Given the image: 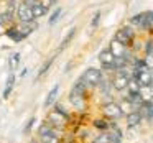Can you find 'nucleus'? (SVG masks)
I'll use <instances>...</instances> for the list:
<instances>
[{
	"mask_svg": "<svg viewBox=\"0 0 153 143\" xmlns=\"http://www.w3.org/2000/svg\"><path fill=\"white\" fill-rule=\"evenodd\" d=\"M13 20V10L8 8V10H4L0 13V23H10Z\"/></svg>",
	"mask_w": 153,
	"mask_h": 143,
	"instance_id": "26",
	"label": "nucleus"
},
{
	"mask_svg": "<svg viewBox=\"0 0 153 143\" xmlns=\"http://www.w3.org/2000/svg\"><path fill=\"white\" fill-rule=\"evenodd\" d=\"M20 59H22L20 53H13L10 56V59H8V67H10V73H13V71L20 66Z\"/></svg>",
	"mask_w": 153,
	"mask_h": 143,
	"instance_id": "20",
	"label": "nucleus"
},
{
	"mask_svg": "<svg viewBox=\"0 0 153 143\" xmlns=\"http://www.w3.org/2000/svg\"><path fill=\"white\" fill-rule=\"evenodd\" d=\"M92 128L96 130V133L109 132V120L104 119V117H97L92 120Z\"/></svg>",
	"mask_w": 153,
	"mask_h": 143,
	"instance_id": "12",
	"label": "nucleus"
},
{
	"mask_svg": "<svg viewBox=\"0 0 153 143\" xmlns=\"http://www.w3.org/2000/svg\"><path fill=\"white\" fill-rule=\"evenodd\" d=\"M145 56H153V44H152V40L146 41L145 44Z\"/></svg>",
	"mask_w": 153,
	"mask_h": 143,
	"instance_id": "29",
	"label": "nucleus"
},
{
	"mask_svg": "<svg viewBox=\"0 0 153 143\" xmlns=\"http://www.w3.org/2000/svg\"><path fill=\"white\" fill-rule=\"evenodd\" d=\"M71 90H73V92H76V94H79V96L87 97V90H89V87H87L81 79H77V81H76V84L73 86V89H71Z\"/></svg>",
	"mask_w": 153,
	"mask_h": 143,
	"instance_id": "17",
	"label": "nucleus"
},
{
	"mask_svg": "<svg viewBox=\"0 0 153 143\" xmlns=\"http://www.w3.org/2000/svg\"><path fill=\"white\" fill-rule=\"evenodd\" d=\"M31 13H33V18H41L45 13H46V7L36 4V5H33V7H31Z\"/></svg>",
	"mask_w": 153,
	"mask_h": 143,
	"instance_id": "25",
	"label": "nucleus"
},
{
	"mask_svg": "<svg viewBox=\"0 0 153 143\" xmlns=\"http://www.w3.org/2000/svg\"><path fill=\"white\" fill-rule=\"evenodd\" d=\"M89 143H109V133L107 132L96 133V135L89 140Z\"/></svg>",
	"mask_w": 153,
	"mask_h": 143,
	"instance_id": "23",
	"label": "nucleus"
},
{
	"mask_svg": "<svg viewBox=\"0 0 153 143\" xmlns=\"http://www.w3.org/2000/svg\"><path fill=\"white\" fill-rule=\"evenodd\" d=\"M61 143H79V142H77L76 138H73V140H68V138H63V140H61Z\"/></svg>",
	"mask_w": 153,
	"mask_h": 143,
	"instance_id": "32",
	"label": "nucleus"
},
{
	"mask_svg": "<svg viewBox=\"0 0 153 143\" xmlns=\"http://www.w3.org/2000/svg\"><path fill=\"white\" fill-rule=\"evenodd\" d=\"M79 79L82 81L89 89H94V87H97L100 84V81L104 79V73H102V69H99V67H89V69L84 71L82 76H81Z\"/></svg>",
	"mask_w": 153,
	"mask_h": 143,
	"instance_id": "2",
	"label": "nucleus"
},
{
	"mask_svg": "<svg viewBox=\"0 0 153 143\" xmlns=\"http://www.w3.org/2000/svg\"><path fill=\"white\" fill-rule=\"evenodd\" d=\"M45 122L50 123L51 127H54V128H61V130H64V128H66V125L69 123L66 119H64V117H61L59 113H56L53 109L48 112V117H46V120H45Z\"/></svg>",
	"mask_w": 153,
	"mask_h": 143,
	"instance_id": "7",
	"label": "nucleus"
},
{
	"mask_svg": "<svg viewBox=\"0 0 153 143\" xmlns=\"http://www.w3.org/2000/svg\"><path fill=\"white\" fill-rule=\"evenodd\" d=\"M51 107H53V110H54V112H56V113H59L61 117H64V119H66L68 122H71V120H73V115H71V112H69V110H68L66 107L63 105V104L54 102Z\"/></svg>",
	"mask_w": 153,
	"mask_h": 143,
	"instance_id": "15",
	"label": "nucleus"
},
{
	"mask_svg": "<svg viewBox=\"0 0 153 143\" xmlns=\"http://www.w3.org/2000/svg\"><path fill=\"white\" fill-rule=\"evenodd\" d=\"M74 35H76V28H71V30L68 31V35L64 36V40L61 41V44H59V48H58V51H63L64 48L69 46V43L73 41V38H74Z\"/></svg>",
	"mask_w": 153,
	"mask_h": 143,
	"instance_id": "18",
	"label": "nucleus"
},
{
	"mask_svg": "<svg viewBox=\"0 0 153 143\" xmlns=\"http://www.w3.org/2000/svg\"><path fill=\"white\" fill-rule=\"evenodd\" d=\"M28 143H40V140L36 138V136H33V138H30V142Z\"/></svg>",
	"mask_w": 153,
	"mask_h": 143,
	"instance_id": "33",
	"label": "nucleus"
},
{
	"mask_svg": "<svg viewBox=\"0 0 153 143\" xmlns=\"http://www.w3.org/2000/svg\"><path fill=\"white\" fill-rule=\"evenodd\" d=\"M54 59H56V54H54V56H51L50 59H46L45 61L43 64H41V67H40V71H38V76H36V81H40L41 77L45 76V74L48 73V71L51 69V66H53V63H54Z\"/></svg>",
	"mask_w": 153,
	"mask_h": 143,
	"instance_id": "16",
	"label": "nucleus"
},
{
	"mask_svg": "<svg viewBox=\"0 0 153 143\" xmlns=\"http://www.w3.org/2000/svg\"><path fill=\"white\" fill-rule=\"evenodd\" d=\"M133 38H135V33H133V30L130 27H122L120 30H117L115 36H114V40L119 41L120 44H123V46H130L133 41Z\"/></svg>",
	"mask_w": 153,
	"mask_h": 143,
	"instance_id": "4",
	"label": "nucleus"
},
{
	"mask_svg": "<svg viewBox=\"0 0 153 143\" xmlns=\"http://www.w3.org/2000/svg\"><path fill=\"white\" fill-rule=\"evenodd\" d=\"M58 94H59V84H54V86L50 89V92H48L46 99H45V109H48V107H51L54 102H56V99H58Z\"/></svg>",
	"mask_w": 153,
	"mask_h": 143,
	"instance_id": "14",
	"label": "nucleus"
},
{
	"mask_svg": "<svg viewBox=\"0 0 153 143\" xmlns=\"http://www.w3.org/2000/svg\"><path fill=\"white\" fill-rule=\"evenodd\" d=\"M128 67V66H127ZM127 67H122V69H117L115 71V76L110 79V86H112L114 90H117V92H122V90L127 89V82H128L130 79V73Z\"/></svg>",
	"mask_w": 153,
	"mask_h": 143,
	"instance_id": "3",
	"label": "nucleus"
},
{
	"mask_svg": "<svg viewBox=\"0 0 153 143\" xmlns=\"http://www.w3.org/2000/svg\"><path fill=\"white\" fill-rule=\"evenodd\" d=\"M99 63L100 66H102V69L105 71H114V54L110 53L109 48H104V50H100L99 53Z\"/></svg>",
	"mask_w": 153,
	"mask_h": 143,
	"instance_id": "8",
	"label": "nucleus"
},
{
	"mask_svg": "<svg viewBox=\"0 0 153 143\" xmlns=\"http://www.w3.org/2000/svg\"><path fill=\"white\" fill-rule=\"evenodd\" d=\"M132 23L137 25L138 28L143 30H152L153 27V13L152 12H145V13H138L132 18Z\"/></svg>",
	"mask_w": 153,
	"mask_h": 143,
	"instance_id": "5",
	"label": "nucleus"
},
{
	"mask_svg": "<svg viewBox=\"0 0 153 143\" xmlns=\"http://www.w3.org/2000/svg\"><path fill=\"white\" fill-rule=\"evenodd\" d=\"M102 117L107 120H110V122H120V120L123 119V113L122 110H120V105L117 100H109V102H105L102 105Z\"/></svg>",
	"mask_w": 153,
	"mask_h": 143,
	"instance_id": "1",
	"label": "nucleus"
},
{
	"mask_svg": "<svg viewBox=\"0 0 153 143\" xmlns=\"http://www.w3.org/2000/svg\"><path fill=\"white\" fill-rule=\"evenodd\" d=\"M61 13H63V10H61V8H58V10H54V13H53V15H51V17H50V23L53 25L54 21H56L58 18L61 17Z\"/></svg>",
	"mask_w": 153,
	"mask_h": 143,
	"instance_id": "30",
	"label": "nucleus"
},
{
	"mask_svg": "<svg viewBox=\"0 0 153 143\" xmlns=\"http://www.w3.org/2000/svg\"><path fill=\"white\" fill-rule=\"evenodd\" d=\"M119 105H120V110H122L123 115H127V113H130V112H133V110H137V107L133 105V104H130L128 100H125V99H123L122 102H119Z\"/></svg>",
	"mask_w": 153,
	"mask_h": 143,
	"instance_id": "24",
	"label": "nucleus"
},
{
	"mask_svg": "<svg viewBox=\"0 0 153 143\" xmlns=\"http://www.w3.org/2000/svg\"><path fill=\"white\" fill-rule=\"evenodd\" d=\"M123 120H125L127 130H135V128H138V127H142V123H143V117L138 110H133V112L123 115Z\"/></svg>",
	"mask_w": 153,
	"mask_h": 143,
	"instance_id": "6",
	"label": "nucleus"
},
{
	"mask_svg": "<svg viewBox=\"0 0 153 143\" xmlns=\"http://www.w3.org/2000/svg\"><path fill=\"white\" fill-rule=\"evenodd\" d=\"M15 79H17V76H15V73H10L7 77V82H5V89H4V94H2V99L7 100L8 97H10L12 90H13L15 87Z\"/></svg>",
	"mask_w": 153,
	"mask_h": 143,
	"instance_id": "13",
	"label": "nucleus"
},
{
	"mask_svg": "<svg viewBox=\"0 0 153 143\" xmlns=\"http://www.w3.org/2000/svg\"><path fill=\"white\" fill-rule=\"evenodd\" d=\"M69 104L73 105L74 110L81 112V110L86 109V97L79 96V94H76V92H73V90H71V92H69Z\"/></svg>",
	"mask_w": 153,
	"mask_h": 143,
	"instance_id": "11",
	"label": "nucleus"
},
{
	"mask_svg": "<svg viewBox=\"0 0 153 143\" xmlns=\"http://www.w3.org/2000/svg\"><path fill=\"white\" fill-rule=\"evenodd\" d=\"M138 92H140V97H142V100H152V97H153L152 86H142Z\"/></svg>",
	"mask_w": 153,
	"mask_h": 143,
	"instance_id": "22",
	"label": "nucleus"
},
{
	"mask_svg": "<svg viewBox=\"0 0 153 143\" xmlns=\"http://www.w3.org/2000/svg\"><path fill=\"white\" fill-rule=\"evenodd\" d=\"M138 112L142 113L143 122L152 123V120H153V100H143L138 105Z\"/></svg>",
	"mask_w": 153,
	"mask_h": 143,
	"instance_id": "9",
	"label": "nucleus"
},
{
	"mask_svg": "<svg viewBox=\"0 0 153 143\" xmlns=\"http://www.w3.org/2000/svg\"><path fill=\"white\" fill-rule=\"evenodd\" d=\"M17 18L22 21V23H30V21H33L35 18H33V13H31V7H28V5H25V4H22V5H18V8H17Z\"/></svg>",
	"mask_w": 153,
	"mask_h": 143,
	"instance_id": "10",
	"label": "nucleus"
},
{
	"mask_svg": "<svg viewBox=\"0 0 153 143\" xmlns=\"http://www.w3.org/2000/svg\"><path fill=\"white\" fill-rule=\"evenodd\" d=\"M36 138L40 140V143H61V138H58L56 135H43Z\"/></svg>",
	"mask_w": 153,
	"mask_h": 143,
	"instance_id": "27",
	"label": "nucleus"
},
{
	"mask_svg": "<svg viewBox=\"0 0 153 143\" xmlns=\"http://www.w3.org/2000/svg\"><path fill=\"white\" fill-rule=\"evenodd\" d=\"M7 36L10 38L12 41H15V43H20V41H23V38H22V35L18 33V30H17V27H12V28H8L7 31Z\"/></svg>",
	"mask_w": 153,
	"mask_h": 143,
	"instance_id": "19",
	"label": "nucleus"
},
{
	"mask_svg": "<svg viewBox=\"0 0 153 143\" xmlns=\"http://www.w3.org/2000/svg\"><path fill=\"white\" fill-rule=\"evenodd\" d=\"M109 133V143H123V138L122 136H119V135H115L114 132H107Z\"/></svg>",
	"mask_w": 153,
	"mask_h": 143,
	"instance_id": "28",
	"label": "nucleus"
},
{
	"mask_svg": "<svg viewBox=\"0 0 153 143\" xmlns=\"http://www.w3.org/2000/svg\"><path fill=\"white\" fill-rule=\"evenodd\" d=\"M35 123H36V115H33V117H30V119L27 120V123H25V127H23V135H31V132H33V128H35Z\"/></svg>",
	"mask_w": 153,
	"mask_h": 143,
	"instance_id": "21",
	"label": "nucleus"
},
{
	"mask_svg": "<svg viewBox=\"0 0 153 143\" xmlns=\"http://www.w3.org/2000/svg\"><path fill=\"white\" fill-rule=\"evenodd\" d=\"M23 4L28 5V7H33V5L38 4V0H23Z\"/></svg>",
	"mask_w": 153,
	"mask_h": 143,
	"instance_id": "31",
	"label": "nucleus"
}]
</instances>
